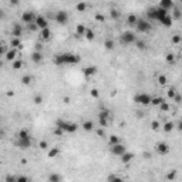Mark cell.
I'll use <instances>...</instances> for the list:
<instances>
[{
  "label": "cell",
  "mask_w": 182,
  "mask_h": 182,
  "mask_svg": "<svg viewBox=\"0 0 182 182\" xmlns=\"http://www.w3.org/2000/svg\"><path fill=\"white\" fill-rule=\"evenodd\" d=\"M61 179H63V178H61V175H58V174H51V175L47 178L48 182H60Z\"/></svg>",
  "instance_id": "83f0119b"
},
{
  "label": "cell",
  "mask_w": 182,
  "mask_h": 182,
  "mask_svg": "<svg viewBox=\"0 0 182 182\" xmlns=\"http://www.w3.org/2000/svg\"><path fill=\"white\" fill-rule=\"evenodd\" d=\"M23 64H24V63H23L21 60H14V61H13V64H11V69L17 71V70H20V69L23 67Z\"/></svg>",
  "instance_id": "f1b7e54d"
},
{
  "label": "cell",
  "mask_w": 182,
  "mask_h": 182,
  "mask_svg": "<svg viewBox=\"0 0 182 182\" xmlns=\"http://www.w3.org/2000/svg\"><path fill=\"white\" fill-rule=\"evenodd\" d=\"M83 71H84L85 78H90V77H93L94 74L97 73V67H95V66H88V67H85Z\"/></svg>",
  "instance_id": "9a60e30c"
},
{
  "label": "cell",
  "mask_w": 182,
  "mask_h": 182,
  "mask_svg": "<svg viewBox=\"0 0 182 182\" xmlns=\"http://www.w3.org/2000/svg\"><path fill=\"white\" fill-rule=\"evenodd\" d=\"M137 21H138V17H137L135 14H130V16L127 17V24H128V26H135Z\"/></svg>",
  "instance_id": "cb8c5ba5"
},
{
  "label": "cell",
  "mask_w": 182,
  "mask_h": 182,
  "mask_svg": "<svg viewBox=\"0 0 182 182\" xmlns=\"http://www.w3.org/2000/svg\"><path fill=\"white\" fill-rule=\"evenodd\" d=\"M19 3H20V0H10V4L11 6H17Z\"/></svg>",
  "instance_id": "94428289"
},
{
  "label": "cell",
  "mask_w": 182,
  "mask_h": 182,
  "mask_svg": "<svg viewBox=\"0 0 182 182\" xmlns=\"http://www.w3.org/2000/svg\"><path fill=\"white\" fill-rule=\"evenodd\" d=\"M158 83H159L161 85H165V84H167V77H165L164 74L158 75Z\"/></svg>",
  "instance_id": "ee69618b"
},
{
  "label": "cell",
  "mask_w": 182,
  "mask_h": 182,
  "mask_svg": "<svg viewBox=\"0 0 182 182\" xmlns=\"http://www.w3.org/2000/svg\"><path fill=\"white\" fill-rule=\"evenodd\" d=\"M162 128H164V131H165V132H171V131L175 128V124H174L172 121H168V122H165V124H164V127H162Z\"/></svg>",
  "instance_id": "484cf974"
},
{
  "label": "cell",
  "mask_w": 182,
  "mask_h": 182,
  "mask_svg": "<svg viewBox=\"0 0 182 182\" xmlns=\"http://www.w3.org/2000/svg\"><path fill=\"white\" fill-rule=\"evenodd\" d=\"M146 14H148V17H149L151 20H158V21H161V20L168 14V10H165L164 7L158 6V7H152V9H149V10L146 11Z\"/></svg>",
  "instance_id": "7a4b0ae2"
},
{
  "label": "cell",
  "mask_w": 182,
  "mask_h": 182,
  "mask_svg": "<svg viewBox=\"0 0 182 182\" xmlns=\"http://www.w3.org/2000/svg\"><path fill=\"white\" fill-rule=\"evenodd\" d=\"M174 100H175V103H182V97H181V95H178V94L175 95V98H174Z\"/></svg>",
  "instance_id": "91938a15"
},
{
  "label": "cell",
  "mask_w": 182,
  "mask_h": 182,
  "mask_svg": "<svg viewBox=\"0 0 182 182\" xmlns=\"http://www.w3.org/2000/svg\"><path fill=\"white\" fill-rule=\"evenodd\" d=\"M178 130H179V131H182V120L178 122Z\"/></svg>",
  "instance_id": "6125c7cd"
},
{
  "label": "cell",
  "mask_w": 182,
  "mask_h": 182,
  "mask_svg": "<svg viewBox=\"0 0 182 182\" xmlns=\"http://www.w3.org/2000/svg\"><path fill=\"white\" fill-rule=\"evenodd\" d=\"M91 97H93V98H98V97H100V93H98L97 88H93V90H91Z\"/></svg>",
  "instance_id": "f907efd6"
},
{
  "label": "cell",
  "mask_w": 182,
  "mask_h": 182,
  "mask_svg": "<svg viewBox=\"0 0 182 182\" xmlns=\"http://www.w3.org/2000/svg\"><path fill=\"white\" fill-rule=\"evenodd\" d=\"M58 154H60V148H58V146H54V148H48L47 156H48V158H56Z\"/></svg>",
  "instance_id": "7402d4cb"
},
{
  "label": "cell",
  "mask_w": 182,
  "mask_h": 182,
  "mask_svg": "<svg viewBox=\"0 0 182 182\" xmlns=\"http://www.w3.org/2000/svg\"><path fill=\"white\" fill-rule=\"evenodd\" d=\"M109 16H111V19H114V20H118V17H120V13H118V10H117V9H111V10H109Z\"/></svg>",
  "instance_id": "74e56055"
},
{
  "label": "cell",
  "mask_w": 182,
  "mask_h": 182,
  "mask_svg": "<svg viewBox=\"0 0 182 182\" xmlns=\"http://www.w3.org/2000/svg\"><path fill=\"white\" fill-rule=\"evenodd\" d=\"M63 103H64V104H70V103H71V98H70V97H64V98H63Z\"/></svg>",
  "instance_id": "680465c9"
},
{
  "label": "cell",
  "mask_w": 182,
  "mask_h": 182,
  "mask_svg": "<svg viewBox=\"0 0 182 182\" xmlns=\"http://www.w3.org/2000/svg\"><path fill=\"white\" fill-rule=\"evenodd\" d=\"M134 101L137 104H141V105H149L152 103V97L145 94V93H140V94H137L134 97Z\"/></svg>",
  "instance_id": "8992f818"
},
{
  "label": "cell",
  "mask_w": 182,
  "mask_h": 182,
  "mask_svg": "<svg viewBox=\"0 0 182 182\" xmlns=\"http://www.w3.org/2000/svg\"><path fill=\"white\" fill-rule=\"evenodd\" d=\"M109 152L112 154V155H115V156H121L124 152H127V148L125 145H122V144H115V145H111L109 148Z\"/></svg>",
  "instance_id": "ba28073f"
},
{
  "label": "cell",
  "mask_w": 182,
  "mask_h": 182,
  "mask_svg": "<svg viewBox=\"0 0 182 182\" xmlns=\"http://www.w3.org/2000/svg\"><path fill=\"white\" fill-rule=\"evenodd\" d=\"M95 20H97V21H104V20H105V17H104L103 14L97 13V14H95Z\"/></svg>",
  "instance_id": "db71d44e"
},
{
  "label": "cell",
  "mask_w": 182,
  "mask_h": 182,
  "mask_svg": "<svg viewBox=\"0 0 182 182\" xmlns=\"http://www.w3.org/2000/svg\"><path fill=\"white\" fill-rule=\"evenodd\" d=\"M34 23L38 26V29H40V30H43V29H47V27H48V23H47L46 17H43V16H37L36 20H34Z\"/></svg>",
  "instance_id": "4fadbf2b"
},
{
  "label": "cell",
  "mask_w": 182,
  "mask_h": 182,
  "mask_svg": "<svg viewBox=\"0 0 182 182\" xmlns=\"http://www.w3.org/2000/svg\"><path fill=\"white\" fill-rule=\"evenodd\" d=\"M175 175H177V171H172L167 175V179H175Z\"/></svg>",
  "instance_id": "11a10c76"
},
{
  "label": "cell",
  "mask_w": 182,
  "mask_h": 182,
  "mask_svg": "<svg viewBox=\"0 0 182 182\" xmlns=\"http://www.w3.org/2000/svg\"><path fill=\"white\" fill-rule=\"evenodd\" d=\"M54 20H56V23H57V24L64 26V24L69 21V13H67L66 10H58V11H57V14L54 16Z\"/></svg>",
  "instance_id": "52a82bcc"
},
{
  "label": "cell",
  "mask_w": 182,
  "mask_h": 182,
  "mask_svg": "<svg viewBox=\"0 0 182 182\" xmlns=\"http://www.w3.org/2000/svg\"><path fill=\"white\" fill-rule=\"evenodd\" d=\"M54 134H56L57 137H61V135L64 134V130H61V128H58V127H57V128L54 130Z\"/></svg>",
  "instance_id": "816d5d0a"
},
{
  "label": "cell",
  "mask_w": 182,
  "mask_h": 182,
  "mask_svg": "<svg viewBox=\"0 0 182 182\" xmlns=\"http://www.w3.org/2000/svg\"><path fill=\"white\" fill-rule=\"evenodd\" d=\"M19 48H10L7 53H6V56H4V58L7 60V61H14V60H17V56H19Z\"/></svg>",
  "instance_id": "7c38bea8"
},
{
  "label": "cell",
  "mask_w": 182,
  "mask_h": 182,
  "mask_svg": "<svg viewBox=\"0 0 182 182\" xmlns=\"http://www.w3.org/2000/svg\"><path fill=\"white\" fill-rule=\"evenodd\" d=\"M40 37L43 38V40H48L50 37H51V30L47 27V29H43L41 32H40Z\"/></svg>",
  "instance_id": "603a6c76"
},
{
  "label": "cell",
  "mask_w": 182,
  "mask_h": 182,
  "mask_svg": "<svg viewBox=\"0 0 182 182\" xmlns=\"http://www.w3.org/2000/svg\"><path fill=\"white\" fill-rule=\"evenodd\" d=\"M167 95H168V98L174 100V98H175V95H177V88H175V87H169V88H168V91H167Z\"/></svg>",
  "instance_id": "f546056e"
},
{
  "label": "cell",
  "mask_w": 182,
  "mask_h": 182,
  "mask_svg": "<svg viewBox=\"0 0 182 182\" xmlns=\"http://www.w3.org/2000/svg\"><path fill=\"white\" fill-rule=\"evenodd\" d=\"M4 181H6V182H17V177H13V175H7Z\"/></svg>",
  "instance_id": "681fc988"
},
{
  "label": "cell",
  "mask_w": 182,
  "mask_h": 182,
  "mask_svg": "<svg viewBox=\"0 0 182 182\" xmlns=\"http://www.w3.org/2000/svg\"><path fill=\"white\" fill-rule=\"evenodd\" d=\"M32 81H33L32 75H23L21 77V84L23 85H29V84H32Z\"/></svg>",
  "instance_id": "d6a6232c"
},
{
  "label": "cell",
  "mask_w": 182,
  "mask_h": 182,
  "mask_svg": "<svg viewBox=\"0 0 182 182\" xmlns=\"http://www.w3.org/2000/svg\"><path fill=\"white\" fill-rule=\"evenodd\" d=\"M94 37H95V33H94L93 30L87 29V32H85V38H87L88 41H93V40H94Z\"/></svg>",
  "instance_id": "8d00e7d4"
},
{
  "label": "cell",
  "mask_w": 182,
  "mask_h": 182,
  "mask_svg": "<svg viewBox=\"0 0 182 182\" xmlns=\"http://www.w3.org/2000/svg\"><path fill=\"white\" fill-rule=\"evenodd\" d=\"M56 125L61 130H64V132H69V134H74L77 130H78V124L75 122H70V121H64V120H57L56 121Z\"/></svg>",
  "instance_id": "3957f363"
},
{
  "label": "cell",
  "mask_w": 182,
  "mask_h": 182,
  "mask_svg": "<svg viewBox=\"0 0 182 182\" xmlns=\"http://www.w3.org/2000/svg\"><path fill=\"white\" fill-rule=\"evenodd\" d=\"M107 181H109V182H112V181H122V178L121 177H117V175H108L107 177Z\"/></svg>",
  "instance_id": "b9f144b4"
},
{
  "label": "cell",
  "mask_w": 182,
  "mask_h": 182,
  "mask_svg": "<svg viewBox=\"0 0 182 182\" xmlns=\"http://www.w3.org/2000/svg\"><path fill=\"white\" fill-rule=\"evenodd\" d=\"M151 130L152 131H158L159 130V122L158 121H152L151 122Z\"/></svg>",
  "instance_id": "bcb514c9"
},
{
  "label": "cell",
  "mask_w": 182,
  "mask_h": 182,
  "mask_svg": "<svg viewBox=\"0 0 182 182\" xmlns=\"http://www.w3.org/2000/svg\"><path fill=\"white\" fill-rule=\"evenodd\" d=\"M17 138H32V137H30L27 130H20L19 134H17Z\"/></svg>",
  "instance_id": "e575fe53"
},
{
  "label": "cell",
  "mask_w": 182,
  "mask_h": 182,
  "mask_svg": "<svg viewBox=\"0 0 182 182\" xmlns=\"http://www.w3.org/2000/svg\"><path fill=\"white\" fill-rule=\"evenodd\" d=\"M165 60H167L168 63H174V61H175V56H174L172 53H168V54L165 56Z\"/></svg>",
  "instance_id": "7bdbcfd3"
},
{
  "label": "cell",
  "mask_w": 182,
  "mask_h": 182,
  "mask_svg": "<svg viewBox=\"0 0 182 182\" xmlns=\"http://www.w3.org/2000/svg\"><path fill=\"white\" fill-rule=\"evenodd\" d=\"M159 6L164 7L165 10H171V9H174V1L172 0H159Z\"/></svg>",
  "instance_id": "ffe728a7"
},
{
  "label": "cell",
  "mask_w": 182,
  "mask_h": 182,
  "mask_svg": "<svg viewBox=\"0 0 182 182\" xmlns=\"http://www.w3.org/2000/svg\"><path fill=\"white\" fill-rule=\"evenodd\" d=\"M108 141H109V145H115V144H118V142H120V138H118L117 135H111Z\"/></svg>",
  "instance_id": "ab89813d"
},
{
  "label": "cell",
  "mask_w": 182,
  "mask_h": 182,
  "mask_svg": "<svg viewBox=\"0 0 182 182\" xmlns=\"http://www.w3.org/2000/svg\"><path fill=\"white\" fill-rule=\"evenodd\" d=\"M159 109H161L162 112H167V111H169V109H171V105H169L168 103H165V101H164V103L159 105Z\"/></svg>",
  "instance_id": "f35d334b"
},
{
  "label": "cell",
  "mask_w": 182,
  "mask_h": 182,
  "mask_svg": "<svg viewBox=\"0 0 182 182\" xmlns=\"http://www.w3.org/2000/svg\"><path fill=\"white\" fill-rule=\"evenodd\" d=\"M38 146H40V149L46 151V149H48V142H47V141H40V142H38Z\"/></svg>",
  "instance_id": "f6af8a7d"
},
{
  "label": "cell",
  "mask_w": 182,
  "mask_h": 182,
  "mask_svg": "<svg viewBox=\"0 0 182 182\" xmlns=\"http://www.w3.org/2000/svg\"><path fill=\"white\" fill-rule=\"evenodd\" d=\"M33 101H34V104L40 105V104L43 103V97H41V95H34V97H33Z\"/></svg>",
  "instance_id": "7dc6e473"
},
{
  "label": "cell",
  "mask_w": 182,
  "mask_h": 182,
  "mask_svg": "<svg viewBox=\"0 0 182 182\" xmlns=\"http://www.w3.org/2000/svg\"><path fill=\"white\" fill-rule=\"evenodd\" d=\"M135 46H137V48H138V50H145V48H146V43L144 41V40H138V38H137Z\"/></svg>",
  "instance_id": "836d02e7"
},
{
  "label": "cell",
  "mask_w": 182,
  "mask_h": 182,
  "mask_svg": "<svg viewBox=\"0 0 182 182\" xmlns=\"http://www.w3.org/2000/svg\"><path fill=\"white\" fill-rule=\"evenodd\" d=\"M11 36L19 37V38L23 36V27H21L19 23H14V26H13V29H11Z\"/></svg>",
  "instance_id": "5bb4252c"
},
{
  "label": "cell",
  "mask_w": 182,
  "mask_h": 182,
  "mask_svg": "<svg viewBox=\"0 0 182 182\" xmlns=\"http://www.w3.org/2000/svg\"><path fill=\"white\" fill-rule=\"evenodd\" d=\"M81 61L80 56L73 53H64V54H56L53 58V63L56 66H64V64H78Z\"/></svg>",
  "instance_id": "6da1fadb"
},
{
  "label": "cell",
  "mask_w": 182,
  "mask_h": 182,
  "mask_svg": "<svg viewBox=\"0 0 182 182\" xmlns=\"http://www.w3.org/2000/svg\"><path fill=\"white\" fill-rule=\"evenodd\" d=\"M10 48H19V50L23 48L21 41H20L19 37H11V40H10Z\"/></svg>",
  "instance_id": "2e32d148"
},
{
  "label": "cell",
  "mask_w": 182,
  "mask_h": 182,
  "mask_svg": "<svg viewBox=\"0 0 182 182\" xmlns=\"http://www.w3.org/2000/svg\"><path fill=\"white\" fill-rule=\"evenodd\" d=\"M75 32H77V34H78V36H85V32H87V29H85L83 24H78V26L75 27Z\"/></svg>",
  "instance_id": "1f68e13d"
},
{
  "label": "cell",
  "mask_w": 182,
  "mask_h": 182,
  "mask_svg": "<svg viewBox=\"0 0 182 182\" xmlns=\"http://www.w3.org/2000/svg\"><path fill=\"white\" fill-rule=\"evenodd\" d=\"M36 14H34V11H30V10H27V11H24L23 14H21V21L24 23V24H30V23H33L34 20H36Z\"/></svg>",
  "instance_id": "9c48e42d"
},
{
  "label": "cell",
  "mask_w": 182,
  "mask_h": 182,
  "mask_svg": "<svg viewBox=\"0 0 182 182\" xmlns=\"http://www.w3.org/2000/svg\"><path fill=\"white\" fill-rule=\"evenodd\" d=\"M104 47L107 48V50H114V47H115V44H114V40H105V43H104Z\"/></svg>",
  "instance_id": "d590c367"
},
{
  "label": "cell",
  "mask_w": 182,
  "mask_h": 182,
  "mask_svg": "<svg viewBox=\"0 0 182 182\" xmlns=\"http://www.w3.org/2000/svg\"><path fill=\"white\" fill-rule=\"evenodd\" d=\"M159 23H161L164 27H171V26H172V23H174V17H172V16H169V14H167V16H165V17H164Z\"/></svg>",
  "instance_id": "d6986e66"
},
{
  "label": "cell",
  "mask_w": 182,
  "mask_h": 182,
  "mask_svg": "<svg viewBox=\"0 0 182 182\" xmlns=\"http://www.w3.org/2000/svg\"><path fill=\"white\" fill-rule=\"evenodd\" d=\"M97 135H98V137H105V132H104L103 127H101L100 130H97Z\"/></svg>",
  "instance_id": "6f0895ef"
},
{
  "label": "cell",
  "mask_w": 182,
  "mask_h": 182,
  "mask_svg": "<svg viewBox=\"0 0 182 182\" xmlns=\"http://www.w3.org/2000/svg\"><path fill=\"white\" fill-rule=\"evenodd\" d=\"M16 145L20 149H29L32 146V138H17Z\"/></svg>",
  "instance_id": "8fae6325"
},
{
  "label": "cell",
  "mask_w": 182,
  "mask_h": 182,
  "mask_svg": "<svg viewBox=\"0 0 182 182\" xmlns=\"http://www.w3.org/2000/svg\"><path fill=\"white\" fill-rule=\"evenodd\" d=\"M75 9H77V11H80V13H84V11L87 10V4H85L84 1H80V3H77Z\"/></svg>",
  "instance_id": "4dcf8cb0"
},
{
  "label": "cell",
  "mask_w": 182,
  "mask_h": 182,
  "mask_svg": "<svg viewBox=\"0 0 182 182\" xmlns=\"http://www.w3.org/2000/svg\"><path fill=\"white\" fill-rule=\"evenodd\" d=\"M165 100L162 98V97H154L152 98V103H151V105H154V107H159L162 103H164Z\"/></svg>",
  "instance_id": "4316f807"
},
{
  "label": "cell",
  "mask_w": 182,
  "mask_h": 182,
  "mask_svg": "<svg viewBox=\"0 0 182 182\" xmlns=\"http://www.w3.org/2000/svg\"><path fill=\"white\" fill-rule=\"evenodd\" d=\"M27 27H29V30H30V32H36L37 29H38V26H37L34 21H33V23H30V24H27Z\"/></svg>",
  "instance_id": "c3c4849f"
},
{
  "label": "cell",
  "mask_w": 182,
  "mask_h": 182,
  "mask_svg": "<svg viewBox=\"0 0 182 182\" xmlns=\"http://www.w3.org/2000/svg\"><path fill=\"white\" fill-rule=\"evenodd\" d=\"M32 61L33 63H41L43 61V53L38 51V50H34L32 53Z\"/></svg>",
  "instance_id": "ac0fdd59"
},
{
  "label": "cell",
  "mask_w": 182,
  "mask_h": 182,
  "mask_svg": "<svg viewBox=\"0 0 182 182\" xmlns=\"http://www.w3.org/2000/svg\"><path fill=\"white\" fill-rule=\"evenodd\" d=\"M181 17V13L178 9H174V19H179Z\"/></svg>",
  "instance_id": "9f6ffc18"
},
{
  "label": "cell",
  "mask_w": 182,
  "mask_h": 182,
  "mask_svg": "<svg viewBox=\"0 0 182 182\" xmlns=\"http://www.w3.org/2000/svg\"><path fill=\"white\" fill-rule=\"evenodd\" d=\"M135 27H137V32H140V33H148V32L152 30L151 23H149L148 20H144V19H138Z\"/></svg>",
  "instance_id": "5b68a950"
},
{
  "label": "cell",
  "mask_w": 182,
  "mask_h": 182,
  "mask_svg": "<svg viewBox=\"0 0 182 182\" xmlns=\"http://www.w3.org/2000/svg\"><path fill=\"white\" fill-rule=\"evenodd\" d=\"M155 151H156L159 155H167V154H169L171 146L168 145L167 142H158V144L155 145Z\"/></svg>",
  "instance_id": "30bf717a"
},
{
  "label": "cell",
  "mask_w": 182,
  "mask_h": 182,
  "mask_svg": "<svg viewBox=\"0 0 182 182\" xmlns=\"http://www.w3.org/2000/svg\"><path fill=\"white\" fill-rule=\"evenodd\" d=\"M81 127H83V130H84V131L91 132V131L94 130V122H93V121H84Z\"/></svg>",
  "instance_id": "44dd1931"
},
{
  "label": "cell",
  "mask_w": 182,
  "mask_h": 182,
  "mask_svg": "<svg viewBox=\"0 0 182 182\" xmlns=\"http://www.w3.org/2000/svg\"><path fill=\"white\" fill-rule=\"evenodd\" d=\"M134 156H135V155H134L132 152H128V151H127V152H124V154L121 155V162H122V164H128V162H131V161L134 159Z\"/></svg>",
  "instance_id": "e0dca14e"
},
{
  "label": "cell",
  "mask_w": 182,
  "mask_h": 182,
  "mask_svg": "<svg viewBox=\"0 0 182 182\" xmlns=\"http://www.w3.org/2000/svg\"><path fill=\"white\" fill-rule=\"evenodd\" d=\"M7 95H9V97H13L14 93H13V91H7Z\"/></svg>",
  "instance_id": "be15d7a7"
},
{
  "label": "cell",
  "mask_w": 182,
  "mask_h": 182,
  "mask_svg": "<svg viewBox=\"0 0 182 182\" xmlns=\"http://www.w3.org/2000/svg\"><path fill=\"white\" fill-rule=\"evenodd\" d=\"M181 40H182V37L179 36V34H174V36L171 37V41H172L174 44H179V43H181Z\"/></svg>",
  "instance_id": "60d3db41"
},
{
  "label": "cell",
  "mask_w": 182,
  "mask_h": 182,
  "mask_svg": "<svg viewBox=\"0 0 182 182\" xmlns=\"http://www.w3.org/2000/svg\"><path fill=\"white\" fill-rule=\"evenodd\" d=\"M29 181H30V178H27V177H24V175L17 177V182H29Z\"/></svg>",
  "instance_id": "f5cc1de1"
},
{
  "label": "cell",
  "mask_w": 182,
  "mask_h": 182,
  "mask_svg": "<svg viewBox=\"0 0 182 182\" xmlns=\"http://www.w3.org/2000/svg\"><path fill=\"white\" fill-rule=\"evenodd\" d=\"M120 41H121V44L128 46V44H132V43L137 41V36H135V33H132V32H124V33L121 34V37H120Z\"/></svg>",
  "instance_id": "277c9868"
},
{
  "label": "cell",
  "mask_w": 182,
  "mask_h": 182,
  "mask_svg": "<svg viewBox=\"0 0 182 182\" xmlns=\"http://www.w3.org/2000/svg\"><path fill=\"white\" fill-rule=\"evenodd\" d=\"M98 124H100L103 128L108 127V117H104V115H98Z\"/></svg>",
  "instance_id": "d4e9b609"
}]
</instances>
